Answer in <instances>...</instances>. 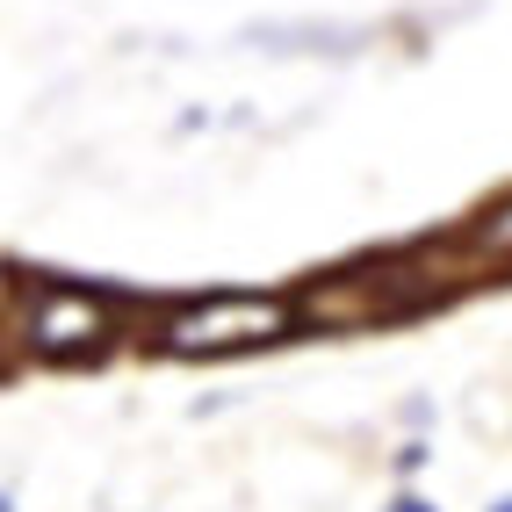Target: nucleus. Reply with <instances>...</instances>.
<instances>
[{"instance_id": "obj_5", "label": "nucleus", "mask_w": 512, "mask_h": 512, "mask_svg": "<svg viewBox=\"0 0 512 512\" xmlns=\"http://www.w3.org/2000/svg\"><path fill=\"white\" fill-rule=\"evenodd\" d=\"M484 512H512V498H505V505H484Z\"/></svg>"}, {"instance_id": "obj_2", "label": "nucleus", "mask_w": 512, "mask_h": 512, "mask_svg": "<svg viewBox=\"0 0 512 512\" xmlns=\"http://www.w3.org/2000/svg\"><path fill=\"white\" fill-rule=\"evenodd\" d=\"M29 347L44 361H87L109 347V296L87 289H44L29 311Z\"/></svg>"}, {"instance_id": "obj_3", "label": "nucleus", "mask_w": 512, "mask_h": 512, "mask_svg": "<svg viewBox=\"0 0 512 512\" xmlns=\"http://www.w3.org/2000/svg\"><path fill=\"white\" fill-rule=\"evenodd\" d=\"M462 246H469L476 260H484V275H491V267H512V202H498V210H491L484 224H476V231L462 238Z\"/></svg>"}, {"instance_id": "obj_4", "label": "nucleus", "mask_w": 512, "mask_h": 512, "mask_svg": "<svg viewBox=\"0 0 512 512\" xmlns=\"http://www.w3.org/2000/svg\"><path fill=\"white\" fill-rule=\"evenodd\" d=\"M397 512H433V505H419V498H404V505H397Z\"/></svg>"}, {"instance_id": "obj_1", "label": "nucleus", "mask_w": 512, "mask_h": 512, "mask_svg": "<svg viewBox=\"0 0 512 512\" xmlns=\"http://www.w3.org/2000/svg\"><path fill=\"white\" fill-rule=\"evenodd\" d=\"M289 332V303L282 296H202L188 303V311L166 318L159 332V347L166 354H202V361H217V354H246V347H267V339H282Z\"/></svg>"}]
</instances>
